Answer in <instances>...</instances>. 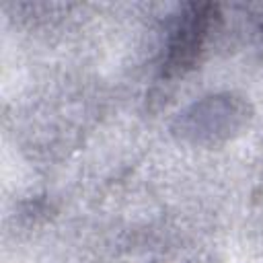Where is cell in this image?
Returning <instances> with one entry per match:
<instances>
[{"label": "cell", "instance_id": "2", "mask_svg": "<svg viewBox=\"0 0 263 263\" xmlns=\"http://www.w3.org/2000/svg\"><path fill=\"white\" fill-rule=\"evenodd\" d=\"M247 121V105L232 95L208 97L191 105L177 119V132L197 144H216L230 138Z\"/></svg>", "mask_w": 263, "mask_h": 263}, {"label": "cell", "instance_id": "1", "mask_svg": "<svg viewBox=\"0 0 263 263\" xmlns=\"http://www.w3.org/2000/svg\"><path fill=\"white\" fill-rule=\"evenodd\" d=\"M218 21V6L216 4H185L175 18L168 39L164 45V58H162V76L164 78H177L189 72L199 53L203 51L208 37Z\"/></svg>", "mask_w": 263, "mask_h": 263}]
</instances>
